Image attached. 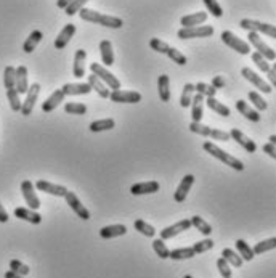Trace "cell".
<instances>
[{
    "label": "cell",
    "instance_id": "6da1fadb",
    "mask_svg": "<svg viewBox=\"0 0 276 278\" xmlns=\"http://www.w3.org/2000/svg\"><path fill=\"white\" fill-rule=\"evenodd\" d=\"M79 15H81V20H84V21L106 26V27H109V29H121L122 24H124V21L117 16L103 15L100 12H95V10H92V8H85V7L79 12Z\"/></svg>",
    "mask_w": 276,
    "mask_h": 278
},
{
    "label": "cell",
    "instance_id": "7a4b0ae2",
    "mask_svg": "<svg viewBox=\"0 0 276 278\" xmlns=\"http://www.w3.org/2000/svg\"><path fill=\"white\" fill-rule=\"evenodd\" d=\"M203 148H204V150H206L209 154H211V156H214L215 160L222 161V163L226 164V166H230L231 169H234V171H244V164H243V161H240L238 157L231 156L230 153L223 151L222 148H220V146H217L215 143H212V142H204Z\"/></svg>",
    "mask_w": 276,
    "mask_h": 278
},
{
    "label": "cell",
    "instance_id": "3957f363",
    "mask_svg": "<svg viewBox=\"0 0 276 278\" xmlns=\"http://www.w3.org/2000/svg\"><path fill=\"white\" fill-rule=\"evenodd\" d=\"M189 131H191L193 134H198V135L209 137V138H212V140H220V142L231 140L230 134H228V132L218 131V129H212V127L204 126L201 123H191V124H189Z\"/></svg>",
    "mask_w": 276,
    "mask_h": 278
},
{
    "label": "cell",
    "instance_id": "277c9868",
    "mask_svg": "<svg viewBox=\"0 0 276 278\" xmlns=\"http://www.w3.org/2000/svg\"><path fill=\"white\" fill-rule=\"evenodd\" d=\"M240 26L243 29L249 31V32H257V34H265L274 39L276 37V27L274 24H268V23H262V21H257V20H249V18H244L241 20Z\"/></svg>",
    "mask_w": 276,
    "mask_h": 278
},
{
    "label": "cell",
    "instance_id": "5b68a950",
    "mask_svg": "<svg viewBox=\"0 0 276 278\" xmlns=\"http://www.w3.org/2000/svg\"><path fill=\"white\" fill-rule=\"evenodd\" d=\"M90 69H92V74H95V76H97L101 82H104L108 89H112V90L121 89V81L114 76L111 71H108L104 66H101L100 63H92Z\"/></svg>",
    "mask_w": 276,
    "mask_h": 278
},
{
    "label": "cell",
    "instance_id": "8992f818",
    "mask_svg": "<svg viewBox=\"0 0 276 278\" xmlns=\"http://www.w3.org/2000/svg\"><path fill=\"white\" fill-rule=\"evenodd\" d=\"M220 37H222L223 44L228 45L230 49L236 50L238 53H241V55H249V52H251V45L247 44L246 41L240 39V37H238L236 34H233L231 31H223Z\"/></svg>",
    "mask_w": 276,
    "mask_h": 278
},
{
    "label": "cell",
    "instance_id": "52a82bcc",
    "mask_svg": "<svg viewBox=\"0 0 276 278\" xmlns=\"http://www.w3.org/2000/svg\"><path fill=\"white\" fill-rule=\"evenodd\" d=\"M214 34L212 26H193V27H182L177 35L178 39H198V37H211Z\"/></svg>",
    "mask_w": 276,
    "mask_h": 278
},
{
    "label": "cell",
    "instance_id": "ba28073f",
    "mask_svg": "<svg viewBox=\"0 0 276 278\" xmlns=\"http://www.w3.org/2000/svg\"><path fill=\"white\" fill-rule=\"evenodd\" d=\"M249 42L247 44H251L252 47L259 52L262 57L265 58V60H268V61H273L274 60V50L270 47V45H266L263 41H262V37H260V34H257V32H249Z\"/></svg>",
    "mask_w": 276,
    "mask_h": 278
},
{
    "label": "cell",
    "instance_id": "9c48e42d",
    "mask_svg": "<svg viewBox=\"0 0 276 278\" xmlns=\"http://www.w3.org/2000/svg\"><path fill=\"white\" fill-rule=\"evenodd\" d=\"M109 100L114 103H138L141 101V94L135 90H112L109 94Z\"/></svg>",
    "mask_w": 276,
    "mask_h": 278
},
{
    "label": "cell",
    "instance_id": "30bf717a",
    "mask_svg": "<svg viewBox=\"0 0 276 278\" xmlns=\"http://www.w3.org/2000/svg\"><path fill=\"white\" fill-rule=\"evenodd\" d=\"M39 94H41V86L37 84H32L29 89L26 92V100L23 101L21 105V114L23 116H29L32 111H34V106H35V101L39 98Z\"/></svg>",
    "mask_w": 276,
    "mask_h": 278
},
{
    "label": "cell",
    "instance_id": "8fae6325",
    "mask_svg": "<svg viewBox=\"0 0 276 278\" xmlns=\"http://www.w3.org/2000/svg\"><path fill=\"white\" fill-rule=\"evenodd\" d=\"M21 191H23V196L26 200V205L29 206V209L37 211L41 208V200L35 194V187L31 180H24L21 183Z\"/></svg>",
    "mask_w": 276,
    "mask_h": 278
},
{
    "label": "cell",
    "instance_id": "7c38bea8",
    "mask_svg": "<svg viewBox=\"0 0 276 278\" xmlns=\"http://www.w3.org/2000/svg\"><path fill=\"white\" fill-rule=\"evenodd\" d=\"M64 200H66V203L69 205V208L75 212V214H77V217H81L82 220H89V219H90V212H89V209L82 205L81 200L77 198V194H75V193H72V191L68 190V193L64 194Z\"/></svg>",
    "mask_w": 276,
    "mask_h": 278
},
{
    "label": "cell",
    "instance_id": "4fadbf2b",
    "mask_svg": "<svg viewBox=\"0 0 276 278\" xmlns=\"http://www.w3.org/2000/svg\"><path fill=\"white\" fill-rule=\"evenodd\" d=\"M191 228V220L189 219H183V220H178L177 224L174 225H169L166 227L164 230H161V240H170V238H174L177 235H180L182 231H186Z\"/></svg>",
    "mask_w": 276,
    "mask_h": 278
},
{
    "label": "cell",
    "instance_id": "5bb4252c",
    "mask_svg": "<svg viewBox=\"0 0 276 278\" xmlns=\"http://www.w3.org/2000/svg\"><path fill=\"white\" fill-rule=\"evenodd\" d=\"M228 134H230V138H231V140H234L238 145H241L247 153H255V151H257V145H255V142L252 140V138L247 137L246 134H243V132L240 131V129L233 127Z\"/></svg>",
    "mask_w": 276,
    "mask_h": 278
},
{
    "label": "cell",
    "instance_id": "9a60e30c",
    "mask_svg": "<svg viewBox=\"0 0 276 278\" xmlns=\"http://www.w3.org/2000/svg\"><path fill=\"white\" fill-rule=\"evenodd\" d=\"M241 74H243V76L247 79V81H249L251 82V84H254L257 89H260L262 92H263V94H271V86L268 84V82H265L260 76H259V74H257V72H254L252 69H249V68H243L241 69Z\"/></svg>",
    "mask_w": 276,
    "mask_h": 278
},
{
    "label": "cell",
    "instance_id": "2e32d148",
    "mask_svg": "<svg viewBox=\"0 0 276 278\" xmlns=\"http://www.w3.org/2000/svg\"><path fill=\"white\" fill-rule=\"evenodd\" d=\"M35 188L39 191L53 194V196H58V198H64V194L68 193V188L63 187V185H56V183L47 182V180H37Z\"/></svg>",
    "mask_w": 276,
    "mask_h": 278
},
{
    "label": "cell",
    "instance_id": "e0dca14e",
    "mask_svg": "<svg viewBox=\"0 0 276 278\" xmlns=\"http://www.w3.org/2000/svg\"><path fill=\"white\" fill-rule=\"evenodd\" d=\"M193 183H194V175H191V174L185 175V177L182 179V182H180V185L177 187L175 193H174V200L177 203H183L188 196L189 190H191Z\"/></svg>",
    "mask_w": 276,
    "mask_h": 278
},
{
    "label": "cell",
    "instance_id": "ac0fdd59",
    "mask_svg": "<svg viewBox=\"0 0 276 278\" xmlns=\"http://www.w3.org/2000/svg\"><path fill=\"white\" fill-rule=\"evenodd\" d=\"M64 97H74V95H87L92 92L87 82H69L61 87Z\"/></svg>",
    "mask_w": 276,
    "mask_h": 278
},
{
    "label": "cell",
    "instance_id": "d6986e66",
    "mask_svg": "<svg viewBox=\"0 0 276 278\" xmlns=\"http://www.w3.org/2000/svg\"><path fill=\"white\" fill-rule=\"evenodd\" d=\"M75 34V26L74 24H66L63 29L60 31L58 37H56V41H55V49L56 50H63L66 45L69 44V41L72 39V35Z\"/></svg>",
    "mask_w": 276,
    "mask_h": 278
},
{
    "label": "cell",
    "instance_id": "ffe728a7",
    "mask_svg": "<svg viewBox=\"0 0 276 278\" xmlns=\"http://www.w3.org/2000/svg\"><path fill=\"white\" fill-rule=\"evenodd\" d=\"M159 182L151 180V182H140L130 187L132 194H151V193H157L159 191Z\"/></svg>",
    "mask_w": 276,
    "mask_h": 278
},
{
    "label": "cell",
    "instance_id": "44dd1931",
    "mask_svg": "<svg viewBox=\"0 0 276 278\" xmlns=\"http://www.w3.org/2000/svg\"><path fill=\"white\" fill-rule=\"evenodd\" d=\"M15 216L18 219L26 220V222H29V224H34V225H39L42 222V216L39 214V212L32 211L29 208H16L15 209Z\"/></svg>",
    "mask_w": 276,
    "mask_h": 278
},
{
    "label": "cell",
    "instance_id": "7402d4cb",
    "mask_svg": "<svg viewBox=\"0 0 276 278\" xmlns=\"http://www.w3.org/2000/svg\"><path fill=\"white\" fill-rule=\"evenodd\" d=\"M85 58H87V52L79 49L74 55V64H72V74L74 77L82 79L85 76Z\"/></svg>",
    "mask_w": 276,
    "mask_h": 278
},
{
    "label": "cell",
    "instance_id": "603a6c76",
    "mask_svg": "<svg viewBox=\"0 0 276 278\" xmlns=\"http://www.w3.org/2000/svg\"><path fill=\"white\" fill-rule=\"evenodd\" d=\"M15 89L20 95L26 94L29 89V82H27V68L26 66H18L16 68V76H15Z\"/></svg>",
    "mask_w": 276,
    "mask_h": 278
},
{
    "label": "cell",
    "instance_id": "cb8c5ba5",
    "mask_svg": "<svg viewBox=\"0 0 276 278\" xmlns=\"http://www.w3.org/2000/svg\"><path fill=\"white\" fill-rule=\"evenodd\" d=\"M236 109L240 111V113H241L246 119H249V121H252V123H260L262 116L259 114V111L254 109V108H251L247 101H244V100H238V101H236Z\"/></svg>",
    "mask_w": 276,
    "mask_h": 278
},
{
    "label": "cell",
    "instance_id": "d4e9b609",
    "mask_svg": "<svg viewBox=\"0 0 276 278\" xmlns=\"http://www.w3.org/2000/svg\"><path fill=\"white\" fill-rule=\"evenodd\" d=\"M64 100V94H63V90L58 89V90H55L53 94L47 98L44 103H42V111L44 113H52L53 109L58 108V105L61 103V101Z\"/></svg>",
    "mask_w": 276,
    "mask_h": 278
},
{
    "label": "cell",
    "instance_id": "484cf974",
    "mask_svg": "<svg viewBox=\"0 0 276 278\" xmlns=\"http://www.w3.org/2000/svg\"><path fill=\"white\" fill-rule=\"evenodd\" d=\"M127 233V227L122 224H116V225H106L100 230V236L103 240H111V238H117Z\"/></svg>",
    "mask_w": 276,
    "mask_h": 278
},
{
    "label": "cell",
    "instance_id": "4316f807",
    "mask_svg": "<svg viewBox=\"0 0 276 278\" xmlns=\"http://www.w3.org/2000/svg\"><path fill=\"white\" fill-rule=\"evenodd\" d=\"M207 20V13L206 12H198L193 15H186L180 20L182 27H193V26H201Z\"/></svg>",
    "mask_w": 276,
    "mask_h": 278
},
{
    "label": "cell",
    "instance_id": "83f0119b",
    "mask_svg": "<svg viewBox=\"0 0 276 278\" xmlns=\"http://www.w3.org/2000/svg\"><path fill=\"white\" fill-rule=\"evenodd\" d=\"M100 53H101V61L104 66H112L114 64V53H112V44L111 41L104 39L100 42Z\"/></svg>",
    "mask_w": 276,
    "mask_h": 278
},
{
    "label": "cell",
    "instance_id": "f1b7e54d",
    "mask_svg": "<svg viewBox=\"0 0 276 278\" xmlns=\"http://www.w3.org/2000/svg\"><path fill=\"white\" fill-rule=\"evenodd\" d=\"M204 103H206V98L203 95L196 94L191 100V117H193V123H201L203 119V111H204Z\"/></svg>",
    "mask_w": 276,
    "mask_h": 278
},
{
    "label": "cell",
    "instance_id": "f546056e",
    "mask_svg": "<svg viewBox=\"0 0 276 278\" xmlns=\"http://www.w3.org/2000/svg\"><path fill=\"white\" fill-rule=\"evenodd\" d=\"M157 92H159V98L161 101H170V79L167 74H163V76H159L157 79Z\"/></svg>",
    "mask_w": 276,
    "mask_h": 278
},
{
    "label": "cell",
    "instance_id": "4dcf8cb0",
    "mask_svg": "<svg viewBox=\"0 0 276 278\" xmlns=\"http://www.w3.org/2000/svg\"><path fill=\"white\" fill-rule=\"evenodd\" d=\"M87 84L90 86L92 90H95L97 94L101 97V98H109V94H111V90L106 87V84L104 82H101L95 74H92V76H89V82Z\"/></svg>",
    "mask_w": 276,
    "mask_h": 278
},
{
    "label": "cell",
    "instance_id": "1f68e13d",
    "mask_svg": "<svg viewBox=\"0 0 276 278\" xmlns=\"http://www.w3.org/2000/svg\"><path fill=\"white\" fill-rule=\"evenodd\" d=\"M44 39V34L41 32V31H32L31 34H29V37L24 41V44H23V50L26 52V53H32L34 50H35V47L37 45L41 44V41Z\"/></svg>",
    "mask_w": 276,
    "mask_h": 278
},
{
    "label": "cell",
    "instance_id": "d6a6232c",
    "mask_svg": "<svg viewBox=\"0 0 276 278\" xmlns=\"http://www.w3.org/2000/svg\"><path fill=\"white\" fill-rule=\"evenodd\" d=\"M206 105L211 108L212 111H215L218 116H222V117H228V116H230V108L225 106L223 103H220L218 100H215V97L206 98Z\"/></svg>",
    "mask_w": 276,
    "mask_h": 278
},
{
    "label": "cell",
    "instance_id": "836d02e7",
    "mask_svg": "<svg viewBox=\"0 0 276 278\" xmlns=\"http://www.w3.org/2000/svg\"><path fill=\"white\" fill-rule=\"evenodd\" d=\"M222 257L225 259V261L230 264L231 267H236V268H240V267H243V259H241V256L240 254H236V251H233V249H230V248H225L223 251H222Z\"/></svg>",
    "mask_w": 276,
    "mask_h": 278
},
{
    "label": "cell",
    "instance_id": "e575fe53",
    "mask_svg": "<svg viewBox=\"0 0 276 278\" xmlns=\"http://www.w3.org/2000/svg\"><path fill=\"white\" fill-rule=\"evenodd\" d=\"M236 249H238V253H240V256H241V259L243 261H252L254 259V251H252V248L247 245L244 240H236Z\"/></svg>",
    "mask_w": 276,
    "mask_h": 278
},
{
    "label": "cell",
    "instance_id": "d590c367",
    "mask_svg": "<svg viewBox=\"0 0 276 278\" xmlns=\"http://www.w3.org/2000/svg\"><path fill=\"white\" fill-rule=\"evenodd\" d=\"M196 254L193 251V248H178L169 253V257L174 259V261H185V259H191Z\"/></svg>",
    "mask_w": 276,
    "mask_h": 278
},
{
    "label": "cell",
    "instance_id": "8d00e7d4",
    "mask_svg": "<svg viewBox=\"0 0 276 278\" xmlns=\"http://www.w3.org/2000/svg\"><path fill=\"white\" fill-rule=\"evenodd\" d=\"M116 126L114 119L108 117V119H100V121H93L90 124V131L92 132H104V131H111V129Z\"/></svg>",
    "mask_w": 276,
    "mask_h": 278
},
{
    "label": "cell",
    "instance_id": "74e56055",
    "mask_svg": "<svg viewBox=\"0 0 276 278\" xmlns=\"http://www.w3.org/2000/svg\"><path fill=\"white\" fill-rule=\"evenodd\" d=\"M189 220H191V227L198 228L204 236H209V235L212 233V227H211V224H207V222H206L203 217L194 216V217H191Z\"/></svg>",
    "mask_w": 276,
    "mask_h": 278
},
{
    "label": "cell",
    "instance_id": "f35d334b",
    "mask_svg": "<svg viewBox=\"0 0 276 278\" xmlns=\"http://www.w3.org/2000/svg\"><path fill=\"white\" fill-rule=\"evenodd\" d=\"M193 97H194V86L193 84H185V87L182 90V97H180V106L188 108L189 105H191Z\"/></svg>",
    "mask_w": 276,
    "mask_h": 278
},
{
    "label": "cell",
    "instance_id": "ab89813d",
    "mask_svg": "<svg viewBox=\"0 0 276 278\" xmlns=\"http://www.w3.org/2000/svg\"><path fill=\"white\" fill-rule=\"evenodd\" d=\"M274 248H276V238H268V240H263L260 243H257L252 248V251H254V254H263V253L271 251Z\"/></svg>",
    "mask_w": 276,
    "mask_h": 278
},
{
    "label": "cell",
    "instance_id": "60d3db41",
    "mask_svg": "<svg viewBox=\"0 0 276 278\" xmlns=\"http://www.w3.org/2000/svg\"><path fill=\"white\" fill-rule=\"evenodd\" d=\"M194 92L199 95H203L204 98L217 95V89H214L211 84H206V82H198V84L194 86Z\"/></svg>",
    "mask_w": 276,
    "mask_h": 278
},
{
    "label": "cell",
    "instance_id": "b9f144b4",
    "mask_svg": "<svg viewBox=\"0 0 276 278\" xmlns=\"http://www.w3.org/2000/svg\"><path fill=\"white\" fill-rule=\"evenodd\" d=\"M135 230H138L141 235H145V236H148V238H153L154 235H156V230H154V227L153 225H149V224H146L145 220H141V219H138V220H135Z\"/></svg>",
    "mask_w": 276,
    "mask_h": 278
},
{
    "label": "cell",
    "instance_id": "7bdbcfd3",
    "mask_svg": "<svg viewBox=\"0 0 276 278\" xmlns=\"http://www.w3.org/2000/svg\"><path fill=\"white\" fill-rule=\"evenodd\" d=\"M7 98L8 101H10V108L13 111H21V105H23V101L20 100V94L16 92V89H8L7 90Z\"/></svg>",
    "mask_w": 276,
    "mask_h": 278
},
{
    "label": "cell",
    "instance_id": "ee69618b",
    "mask_svg": "<svg viewBox=\"0 0 276 278\" xmlns=\"http://www.w3.org/2000/svg\"><path fill=\"white\" fill-rule=\"evenodd\" d=\"M166 55H167V57H169L170 60H172L174 63L180 64V66H185L186 61H188L185 55H183L182 52H180V50L174 49V47H169V49H167V52H166Z\"/></svg>",
    "mask_w": 276,
    "mask_h": 278
},
{
    "label": "cell",
    "instance_id": "f6af8a7d",
    "mask_svg": "<svg viewBox=\"0 0 276 278\" xmlns=\"http://www.w3.org/2000/svg\"><path fill=\"white\" fill-rule=\"evenodd\" d=\"M15 76H16V68L7 66L4 71V86L5 89H15Z\"/></svg>",
    "mask_w": 276,
    "mask_h": 278
},
{
    "label": "cell",
    "instance_id": "bcb514c9",
    "mask_svg": "<svg viewBox=\"0 0 276 278\" xmlns=\"http://www.w3.org/2000/svg\"><path fill=\"white\" fill-rule=\"evenodd\" d=\"M153 249H154V253H156L161 259H167V257H169L170 249L166 246L164 240H161V238L153 240Z\"/></svg>",
    "mask_w": 276,
    "mask_h": 278
},
{
    "label": "cell",
    "instance_id": "7dc6e473",
    "mask_svg": "<svg viewBox=\"0 0 276 278\" xmlns=\"http://www.w3.org/2000/svg\"><path fill=\"white\" fill-rule=\"evenodd\" d=\"M64 111L66 113H69V114L84 116L85 113H87V106H85L84 103H74V101H71V103L64 105Z\"/></svg>",
    "mask_w": 276,
    "mask_h": 278
},
{
    "label": "cell",
    "instance_id": "c3c4849f",
    "mask_svg": "<svg viewBox=\"0 0 276 278\" xmlns=\"http://www.w3.org/2000/svg\"><path fill=\"white\" fill-rule=\"evenodd\" d=\"M191 248H193L194 254H203V253L214 248V242L211 238H206V240H201V242H196Z\"/></svg>",
    "mask_w": 276,
    "mask_h": 278
},
{
    "label": "cell",
    "instance_id": "681fc988",
    "mask_svg": "<svg viewBox=\"0 0 276 278\" xmlns=\"http://www.w3.org/2000/svg\"><path fill=\"white\" fill-rule=\"evenodd\" d=\"M10 270L18 273V275H21V276H26L31 272V268L26 264H23L21 261H18V259H13V261H10Z\"/></svg>",
    "mask_w": 276,
    "mask_h": 278
},
{
    "label": "cell",
    "instance_id": "f907efd6",
    "mask_svg": "<svg viewBox=\"0 0 276 278\" xmlns=\"http://www.w3.org/2000/svg\"><path fill=\"white\" fill-rule=\"evenodd\" d=\"M204 5L209 12H211L212 16L215 18H222L223 16V10H222V7L220 4L217 2V0H204Z\"/></svg>",
    "mask_w": 276,
    "mask_h": 278
},
{
    "label": "cell",
    "instance_id": "816d5d0a",
    "mask_svg": "<svg viewBox=\"0 0 276 278\" xmlns=\"http://www.w3.org/2000/svg\"><path fill=\"white\" fill-rule=\"evenodd\" d=\"M89 0H72V2L64 8L66 10V15H69V16H72V15H75V13H79L82 8L85 7V4H87Z\"/></svg>",
    "mask_w": 276,
    "mask_h": 278
},
{
    "label": "cell",
    "instance_id": "f5cc1de1",
    "mask_svg": "<svg viewBox=\"0 0 276 278\" xmlns=\"http://www.w3.org/2000/svg\"><path fill=\"white\" fill-rule=\"evenodd\" d=\"M249 100L252 101V105L257 108V111H265L266 108H268L266 101L262 98V95L257 94V92H249Z\"/></svg>",
    "mask_w": 276,
    "mask_h": 278
},
{
    "label": "cell",
    "instance_id": "db71d44e",
    "mask_svg": "<svg viewBox=\"0 0 276 278\" xmlns=\"http://www.w3.org/2000/svg\"><path fill=\"white\" fill-rule=\"evenodd\" d=\"M252 61L257 64V68H259L262 72H266V71H268V69L271 68V66H270V63H268V60H265L259 52H254V53H252Z\"/></svg>",
    "mask_w": 276,
    "mask_h": 278
},
{
    "label": "cell",
    "instance_id": "11a10c76",
    "mask_svg": "<svg viewBox=\"0 0 276 278\" xmlns=\"http://www.w3.org/2000/svg\"><path fill=\"white\" fill-rule=\"evenodd\" d=\"M149 47L153 49L154 52H157V53L166 55V52H167V49L170 47V45H169L167 42H164V41L157 39V37H154V39H151V41H149Z\"/></svg>",
    "mask_w": 276,
    "mask_h": 278
},
{
    "label": "cell",
    "instance_id": "9f6ffc18",
    "mask_svg": "<svg viewBox=\"0 0 276 278\" xmlns=\"http://www.w3.org/2000/svg\"><path fill=\"white\" fill-rule=\"evenodd\" d=\"M217 268H218V272H220V275L223 278H228V276H231L233 275V270H231V265L228 264L223 257H220L217 261Z\"/></svg>",
    "mask_w": 276,
    "mask_h": 278
},
{
    "label": "cell",
    "instance_id": "6f0895ef",
    "mask_svg": "<svg viewBox=\"0 0 276 278\" xmlns=\"http://www.w3.org/2000/svg\"><path fill=\"white\" fill-rule=\"evenodd\" d=\"M214 89H223L225 87V81H223V76H215L214 79H212V84H211Z\"/></svg>",
    "mask_w": 276,
    "mask_h": 278
},
{
    "label": "cell",
    "instance_id": "680465c9",
    "mask_svg": "<svg viewBox=\"0 0 276 278\" xmlns=\"http://www.w3.org/2000/svg\"><path fill=\"white\" fill-rule=\"evenodd\" d=\"M263 151L268 154L270 157H276V148H274V145L273 143H266V145H263Z\"/></svg>",
    "mask_w": 276,
    "mask_h": 278
},
{
    "label": "cell",
    "instance_id": "91938a15",
    "mask_svg": "<svg viewBox=\"0 0 276 278\" xmlns=\"http://www.w3.org/2000/svg\"><path fill=\"white\" fill-rule=\"evenodd\" d=\"M266 76H268V84L274 86L276 84V69H274V66H271L268 71H266Z\"/></svg>",
    "mask_w": 276,
    "mask_h": 278
},
{
    "label": "cell",
    "instance_id": "94428289",
    "mask_svg": "<svg viewBox=\"0 0 276 278\" xmlns=\"http://www.w3.org/2000/svg\"><path fill=\"white\" fill-rule=\"evenodd\" d=\"M0 222L2 224H5V222H8V214H7V211L4 209V206L0 205Z\"/></svg>",
    "mask_w": 276,
    "mask_h": 278
},
{
    "label": "cell",
    "instance_id": "6125c7cd",
    "mask_svg": "<svg viewBox=\"0 0 276 278\" xmlns=\"http://www.w3.org/2000/svg\"><path fill=\"white\" fill-rule=\"evenodd\" d=\"M71 2H72V0H58V2H56V7H58V8H63V10H64V8L68 7Z\"/></svg>",
    "mask_w": 276,
    "mask_h": 278
},
{
    "label": "cell",
    "instance_id": "be15d7a7",
    "mask_svg": "<svg viewBox=\"0 0 276 278\" xmlns=\"http://www.w3.org/2000/svg\"><path fill=\"white\" fill-rule=\"evenodd\" d=\"M5 278H24V276L18 275V273H15V272H12V270H8V272H5Z\"/></svg>",
    "mask_w": 276,
    "mask_h": 278
},
{
    "label": "cell",
    "instance_id": "e7e4bbea",
    "mask_svg": "<svg viewBox=\"0 0 276 278\" xmlns=\"http://www.w3.org/2000/svg\"><path fill=\"white\" fill-rule=\"evenodd\" d=\"M268 140H270L268 143H273V145H274V143H276V135H271V137L268 138Z\"/></svg>",
    "mask_w": 276,
    "mask_h": 278
},
{
    "label": "cell",
    "instance_id": "03108f58",
    "mask_svg": "<svg viewBox=\"0 0 276 278\" xmlns=\"http://www.w3.org/2000/svg\"><path fill=\"white\" fill-rule=\"evenodd\" d=\"M183 278H193V276H191V275H185Z\"/></svg>",
    "mask_w": 276,
    "mask_h": 278
},
{
    "label": "cell",
    "instance_id": "003e7915",
    "mask_svg": "<svg viewBox=\"0 0 276 278\" xmlns=\"http://www.w3.org/2000/svg\"><path fill=\"white\" fill-rule=\"evenodd\" d=\"M228 278H231V276H228Z\"/></svg>",
    "mask_w": 276,
    "mask_h": 278
}]
</instances>
